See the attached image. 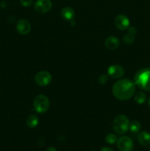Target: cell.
<instances>
[{"label":"cell","mask_w":150,"mask_h":151,"mask_svg":"<svg viewBox=\"0 0 150 151\" xmlns=\"http://www.w3.org/2000/svg\"><path fill=\"white\" fill-rule=\"evenodd\" d=\"M112 91L118 100H127L135 94V84L129 79L119 80L114 83Z\"/></svg>","instance_id":"cell-1"},{"label":"cell","mask_w":150,"mask_h":151,"mask_svg":"<svg viewBox=\"0 0 150 151\" xmlns=\"http://www.w3.org/2000/svg\"><path fill=\"white\" fill-rule=\"evenodd\" d=\"M134 83L144 91H150V67L139 69L134 76Z\"/></svg>","instance_id":"cell-2"},{"label":"cell","mask_w":150,"mask_h":151,"mask_svg":"<svg viewBox=\"0 0 150 151\" xmlns=\"http://www.w3.org/2000/svg\"><path fill=\"white\" fill-rule=\"evenodd\" d=\"M129 120L125 115H118L113 120V128L115 132L118 134H124L129 130Z\"/></svg>","instance_id":"cell-3"},{"label":"cell","mask_w":150,"mask_h":151,"mask_svg":"<svg viewBox=\"0 0 150 151\" xmlns=\"http://www.w3.org/2000/svg\"><path fill=\"white\" fill-rule=\"evenodd\" d=\"M50 103L48 97L44 94L36 96L33 100V107L36 112L40 114L46 113L49 109Z\"/></svg>","instance_id":"cell-4"},{"label":"cell","mask_w":150,"mask_h":151,"mask_svg":"<svg viewBox=\"0 0 150 151\" xmlns=\"http://www.w3.org/2000/svg\"><path fill=\"white\" fill-rule=\"evenodd\" d=\"M51 74L46 71H41L38 72L35 76V81L40 86H46L51 82Z\"/></svg>","instance_id":"cell-5"},{"label":"cell","mask_w":150,"mask_h":151,"mask_svg":"<svg viewBox=\"0 0 150 151\" xmlns=\"http://www.w3.org/2000/svg\"><path fill=\"white\" fill-rule=\"evenodd\" d=\"M117 147L120 151H132L133 149V142L126 136L120 137L117 140Z\"/></svg>","instance_id":"cell-6"},{"label":"cell","mask_w":150,"mask_h":151,"mask_svg":"<svg viewBox=\"0 0 150 151\" xmlns=\"http://www.w3.org/2000/svg\"><path fill=\"white\" fill-rule=\"evenodd\" d=\"M52 7L51 0H37L34 4L35 11L40 13H45L49 11Z\"/></svg>","instance_id":"cell-7"},{"label":"cell","mask_w":150,"mask_h":151,"mask_svg":"<svg viewBox=\"0 0 150 151\" xmlns=\"http://www.w3.org/2000/svg\"><path fill=\"white\" fill-rule=\"evenodd\" d=\"M30 23L26 19H20L16 24V30L21 35H27L31 31Z\"/></svg>","instance_id":"cell-8"},{"label":"cell","mask_w":150,"mask_h":151,"mask_svg":"<svg viewBox=\"0 0 150 151\" xmlns=\"http://www.w3.org/2000/svg\"><path fill=\"white\" fill-rule=\"evenodd\" d=\"M115 24L120 30H126L129 27V19L126 15H119L115 19Z\"/></svg>","instance_id":"cell-9"},{"label":"cell","mask_w":150,"mask_h":151,"mask_svg":"<svg viewBox=\"0 0 150 151\" xmlns=\"http://www.w3.org/2000/svg\"><path fill=\"white\" fill-rule=\"evenodd\" d=\"M124 69L119 65H112L108 68L107 74L110 77L114 79L121 78L124 75Z\"/></svg>","instance_id":"cell-10"},{"label":"cell","mask_w":150,"mask_h":151,"mask_svg":"<svg viewBox=\"0 0 150 151\" xmlns=\"http://www.w3.org/2000/svg\"><path fill=\"white\" fill-rule=\"evenodd\" d=\"M104 45L106 48H107L110 50H115L119 47L120 45V41L119 38L114 36H109L106 38L104 41Z\"/></svg>","instance_id":"cell-11"},{"label":"cell","mask_w":150,"mask_h":151,"mask_svg":"<svg viewBox=\"0 0 150 151\" xmlns=\"http://www.w3.org/2000/svg\"><path fill=\"white\" fill-rule=\"evenodd\" d=\"M138 142L143 147H148L150 145V134L146 131L139 133L138 136Z\"/></svg>","instance_id":"cell-12"},{"label":"cell","mask_w":150,"mask_h":151,"mask_svg":"<svg viewBox=\"0 0 150 151\" xmlns=\"http://www.w3.org/2000/svg\"><path fill=\"white\" fill-rule=\"evenodd\" d=\"M75 13L73 9L70 7H65L61 10V16L63 19L68 22H71L74 18Z\"/></svg>","instance_id":"cell-13"},{"label":"cell","mask_w":150,"mask_h":151,"mask_svg":"<svg viewBox=\"0 0 150 151\" xmlns=\"http://www.w3.org/2000/svg\"><path fill=\"white\" fill-rule=\"evenodd\" d=\"M38 122H39V119L36 115H30L26 119V125L30 128H35L38 125Z\"/></svg>","instance_id":"cell-14"},{"label":"cell","mask_w":150,"mask_h":151,"mask_svg":"<svg viewBox=\"0 0 150 151\" xmlns=\"http://www.w3.org/2000/svg\"><path fill=\"white\" fill-rule=\"evenodd\" d=\"M129 130H130L131 132L133 133V134H137V133L139 132L140 130H141V122H140L139 121L136 120V119L132 120V122H129Z\"/></svg>","instance_id":"cell-15"},{"label":"cell","mask_w":150,"mask_h":151,"mask_svg":"<svg viewBox=\"0 0 150 151\" xmlns=\"http://www.w3.org/2000/svg\"><path fill=\"white\" fill-rule=\"evenodd\" d=\"M134 100L138 104H144L146 101V95L145 93L142 92V91H138V92L135 93L134 95Z\"/></svg>","instance_id":"cell-16"},{"label":"cell","mask_w":150,"mask_h":151,"mask_svg":"<svg viewBox=\"0 0 150 151\" xmlns=\"http://www.w3.org/2000/svg\"><path fill=\"white\" fill-rule=\"evenodd\" d=\"M123 41L126 44H132L135 41V35L128 32L126 35H124Z\"/></svg>","instance_id":"cell-17"},{"label":"cell","mask_w":150,"mask_h":151,"mask_svg":"<svg viewBox=\"0 0 150 151\" xmlns=\"http://www.w3.org/2000/svg\"><path fill=\"white\" fill-rule=\"evenodd\" d=\"M117 136L114 134H109L105 137V142L109 145H113L117 142Z\"/></svg>","instance_id":"cell-18"},{"label":"cell","mask_w":150,"mask_h":151,"mask_svg":"<svg viewBox=\"0 0 150 151\" xmlns=\"http://www.w3.org/2000/svg\"><path fill=\"white\" fill-rule=\"evenodd\" d=\"M98 81L99 83H100L101 84H105L108 81V77L106 75H101L99 77Z\"/></svg>","instance_id":"cell-19"},{"label":"cell","mask_w":150,"mask_h":151,"mask_svg":"<svg viewBox=\"0 0 150 151\" xmlns=\"http://www.w3.org/2000/svg\"><path fill=\"white\" fill-rule=\"evenodd\" d=\"M20 3L24 7H29L32 5V0H20Z\"/></svg>","instance_id":"cell-20"},{"label":"cell","mask_w":150,"mask_h":151,"mask_svg":"<svg viewBox=\"0 0 150 151\" xmlns=\"http://www.w3.org/2000/svg\"><path fill=\"white\" fill-rule=\"evenodd\" d=\"M128 32L133 34V35H135V34L137 33V29L136 28L134 27H130L128 28Z\"/></svg>","instance_id":"cell-21"},{"label":"cell","mask_w":150,"mask_h":151,"mask_svg":"<svg viewBox=\"0 0 150 151\" xmlns=\"http://www.w3.org/2000/svg\"><path fill=\"white\" fill-rule=\"evenodd\" d=\"M100 151H114L112 148H110V147H102V148L100 150Z\"/></svg>","instance_id":"cell-22"},{"label":"cell","mask_w":150,"mask_h":151,"mask_svg":"<svg viewBox=\"0 0 150 151\" xmlns=\"http://www.w3.org/2000/svg\"><path fill=\"white\" fill-rule=\"evenodd\" d=\"M46 151H57V150H56L55 147H49Z\"/></svg>","instance_id":"cell-23"},{"label":"cell","mask_w":150,"mask_h":151,"mask_svg":"<svg viewBox=\"0 0 150 151\" xmlns=\"http://www.w3.org/2000/svg\"><path fill=\"white\" fill-rule=\"evenodd\" d=\"M149 106H150V97H149Z\"/></svg>","instance_id":"cell-24"},{"label":"cell","mask_w":150,"mask_h":151,"mask_svg":"<svg viewBox=\"0 0 150 151\" xmlns=\"http://www.w3.org/2000/svg\"><path fill=\"white\" fill-rule=\"evenodd\" d=\"M149 151H150V148H149Z\"/></svg>","instance_id":"cell-25"}]
</instances>
